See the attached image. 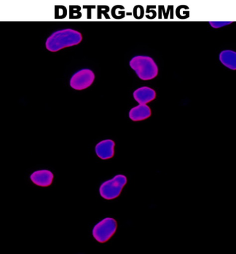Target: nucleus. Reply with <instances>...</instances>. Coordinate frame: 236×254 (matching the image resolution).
<instances>
[{
    "label": "nucleus",
    "instance_id": "nucleus-1",
    "mask_svg": "<svg viewBox=\"0 0 236 254\" xmlns=\"http://www.w3.org/2000/svg\"><path fill=\"white\" fill-rule=\"evenodd\" d=\"M82 34L76 30L66 29L53 33L47 39L45 46L50 52L59 51L69 47L78 45L82 41Z\"/></svg>",
    "mask_w": 236,
    "mask_h": 254
},
{
    "label": "nucleus",
    "instance_id": "nucleus-2",
    "mask_svg": "<svg viewBox=\"0 0 236 254\" xmlns=\"http://www.w3.org/2000/svg\"><path fill=\"white\" fill-rule=\"evenodd\" d=\"M130 68L133 69L138 78L144 81L153 79L158 73V68L152 58L138 56L133 57L129 62Z\"/></svg>",
    "mask_w": 236,
    "mask_h": 254
},
{
    "label": "nucleus",
    "instance_id": "nucleus-3",
    "mask_svg": "<svg viewBox=\"0 0 236 254\" xmlns=\"http://www.w3.org/2000/svg\"><path fill=\"white\" fill-rule=\"evenodd\" d=\"M126 183V177L122 175H116L111 180H108L101 185L99 193L106 200H113L119 195L122 188Z\"/></svg>",
    "mask_w": 236,
    "mask_h": 254
},
{
    "label": "nucleus",
    "instance_id": "nucleus-4",
    "mask_svg": "<svg viewBox=\"0 0 236 254\" xmlns=\"http://www.w3.org/2000/svg\"><path fill=\"white\" fill-rule=\"evenodd\" d=\"M117 230V222L113 218H105L94 226L93 236L101 244L108 241Z\"/></svg>",
    "mask_w": 236,
    "mask_h": 254
},
{
    "label": "nucleus",
    "instance_id": "nucleus-5",
    "mask_svg": "<svg viewBox=\"0 0 236 254\" xmlns=\"http://www.w3.org/2000/svg\"><path fill=\"white\" fill-rule=\"evenodd\" d=\"M95 75L90 69H81L75 73L70 79V86L76 90L87 89L94 82Z\"/></svg>",
    "mask_w": 236,
    "mask_h": 254
},
{
    "label": "nucleus",
    "instance_id": "nucleus-6",
    "mask_svg": "<svg viewBox=\"0 0 236 254\" xmlns=\"http://www.w3.org/2000/svg\"><path fill=\"white\" fill-rule=\"evenodd\" d=\"M116 144L112 139H105L101 141L95 147L97 156L102 160L110 159L114 156V147Z\"/></svg>",
    "mask_w": 236,
    "mask_h": 254
},
{
    "label": "nucleus",
    "instance_id": "nucleus-7",
    "mask_svg": "<svg viewBox=\"0 0 236 254\" xmlns=\"http://www.w3.org/2000/svg\"><path fill=\"white\" fill-rule=\"evenodd\" d=\"M30 179L36 186L48 187L53 183V174L48 170L36 171L31 174Z\"/></svg>",
    "mask_w": 236,
    "mask_h": 254
},
{
    "label": "nucleus",
    "instance_id": "nucleus-8",
    "mask_svg": "<svg viewBox=\"0 0 236 254\" xmlns=\"http://www.w3.org/2000/svg\"><path fill=\"white\" fill-rule=\"evenodd\" d=\"M133 98L138 104L146 105L156 98V93L154 89L147 87H140L134 91Z\"/></svg>",
    "mask_w": 236,
    "mask_h": 254
},
{
    "label": "nucleus",
    "instance_id": "nucleus-9",
    "mask_svg": "<svg viewBox=\"0 0 236 254\" xmlns=\"http://www.w3.org/2000/svg\"><path fill=\"white\" fill-rule=\"evenodd\" d=\"M151 116V110L147 105L139 104L136 107L131 108L129 112V118L133 122H140L145 120Z\"/></svg>",
    "mask_w": 236,
    "mask_h": 254
},
{
    "label": "nucleus",
    "instance_id": "nucleus-10",
    "mask_svg": "<svg viewBox=\"0 0 236 254\" xmlns=\"http://www.w3.org/2000/svg\"><path fill=\"white\" fill-rule=\"evenodd\" d=\"M220 61L227 68L236 70V53L232 50H224L220 54Z\"/></svg>",
    "mask_w": 236,
    "mask_h": 254
},
{
    "label": "nucleus",
    "instance_id": "nucleus-11",
    "mask_svg": "<svg viewBox=\"0 0 236 254\" xmlns=\"http://www.w3.org/2000/svg\"><path fill=\"white\" fill-rule=\"evenodd\" d=\"M55 11L56 18H64L67 15V9L64 6H56Z\"/></svg>",
    "mask_w": 236,
    "mask_h": 254
},
{
    "label": "nucleus",
    "instance_id": "nucleus-12",
    "mask_svg": "<svg viewBox=\"0 0 236 254\" xmlns=\"http://www.w3.org/2000/svg\"><path fill=\"white\" fill-rule=\"evenodd\" d=\"M133 15L135 18L140 19L144 16V8L141 6H136L133 9Z\"/></svg>",
    "mask_w": 236,
    "mask_h": 254
},
{
    "label": "nucleus",
    "instance_id": "nucleus-13",
    "mask_svg": "<svg viewBox=\"0 0 236 254\" xmlns=\"http://www.w3.org/2000/svg\"><path fill=\"white\" fill-rule=\"evenodd\" d=\"M81 17V12L80 10H74V7H70V18H80Z\"/></svg>",
    "mask_w": 236,
    "mask_h": 254
},
{
    "label": "nucleus",
    "instance_id": "nucleus-14",
    "mask_svg": "<svg viewBox=\"0 0 236 254\" xmlns=\"http://www.w3.org/2000/svg\"><path fill=\"white\" fill-rule=\"evenodd\" d=\"M232 23V22H209L211 26H212V27L216 28V29L222 27V26H226V25L230 24V23Z\"/></svg>",
    "mask_w": 236,
    "mask_h": 254
}]
</instances>
